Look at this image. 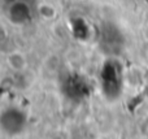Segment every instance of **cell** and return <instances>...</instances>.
<instances>
[{"instance_id": "6da1fadb", "label": "cell", "mask_w": 148, "mask_h": 139, "mask_svg": "<svg viewBox=\"0 0 148 139\" xmlns=\"http://www.w3.org/2000/svg\"><path fill=\"white\" fill-rule=\"evenodd\" d=\"M9 18L13 23H25L30 20V8L23 1H14L9 7Z\"/></svg>"}, {"instance_id": "3957f363", "label": "cell", "mask_w": 148, "mask_h": 139, "mask_svg": "<svg viewBox=\"0 0 148 139\" xmlns=\"http://www.w3.org/2000/svg\"><path fill=\"white\" fill-rule=\"evenodd\" d=\"M39 12H40V14L43 16V17H46V18H51V17H53V14H55L53 8H52L51 5H48V4L40 5V8H39Z\"/></svg>"}, {"instance_id": "277c9868", "label": "cell", "mask_w": 148, "mask_h": 139, "mask_svg": "<svg viewBox=\"0 0 148 139\" xmlns=\"http://www.w3.org/2000/svg\"><path fill=\"white\" fill-rule=\"evenodd\" d=\"M7 3H9V4H12V3H14V1H17V0H5Z\"/></svg>"}, {"instance_id": "7a4b0ae2", "label": "cell", "mask_w": 148, "mask_h": 139, "mask_svg": "<svg viewBox=\"0 0 148 139\" xmlns=\"http://www.w3.org/2000/svg\"><path fill=\"white\" fill-rule=\"evenodd\" d=\"M8 62L12 68L14 69H22L25 66V57L22 56L18 52H14V53H10L9 57H8Z\"/></svg>"}]
</instances>
